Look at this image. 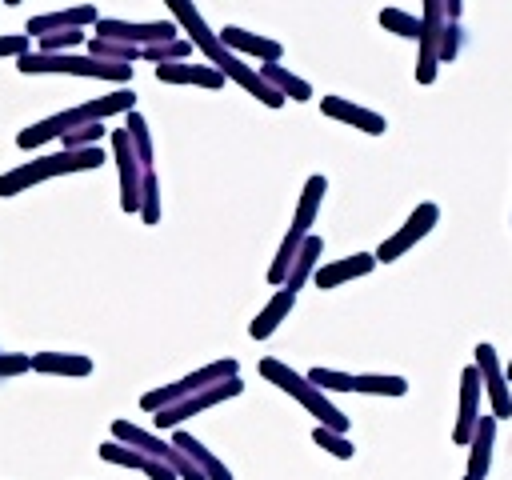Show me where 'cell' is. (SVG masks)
<instances>
[{
  "instance_id": "cell-1",
  "label": "cell",
  "mask_w": 512,
  "mask_h": 480,
  "mask_svg": "<svg viewBox=\"0 0 512 480\" xmlns=\"http://www.w3.org/2000/svg\"><path fill=\"white\" fill-rule=\"evenodd\" d=\"M164 4H168L172 20H176L180 36H188L192 48H200V56H204L212 68H220L232 84H240V88H244L248 96H256L264 108H284V104H288L252 64H244V56H236V52H228V48L220 44V32H212V28L204 24V16H200V8H196L192 0H164Z\"/></svg>"
},
{
  "instance_id": "cell-2",
  "label": "cell",
  "mask_w": 512,
  "mask_h": 480,
  "mask_svg": "<svg viewBox=\"0 0 512 480\" xmlns=\"http://www.w3.org/2000/svg\"><path fill=\"white\" fill-rule=\"evenodd\" d=\"M132 108H136V92H132V88H116V92H108V96L80 100V104H72V108H60V112H52V116H44V120L20 128V132H16V148H20V152H40L44 144L60 140V136L72 132V128L104 124L108 116H124V112H132Z\"/></svg>"
},
{
  "instance_id": "cell-3",
  "label": "cell",
  "mask_w": 512,
  "mask_h": 480,
  "mask_svg": "<svg viewBox=\"0 0 512 480\" xmlns=\"http://www.w3.org/2000/svg\"><path fill=\"white\" fill-rule=\"evenodd\" d=\"M104 164V148L92 144V148H56V152H40L32 160H20L16 168L0 172V200L8 196H20L44 180H56V176H68V172H92Z\"/></svg>"
},
{
  "instance_id": "cell-4",
  "label": "cell",
  "mask_w": 512,
  "mask_h": 480,
  "mask_svg": "<svg viewBox=\"0 0 512 480\" xmlns=\"http://www.w3.org/2000/svg\"><path fill=\"white\" fill-rule=\"evenodd\" d=\"M16 72L24 76H88V80H112L120 88H128L132 80V64H116V60H96L88 52H24L12 60Z\"/></svg>"
},
{
  "instance_id": "cell-5",
  "label": "cell",
  "mask_w": 512,
  "mask_h": 480,
  "mask_svg": "<svg viewBox=\"0 0 512 480\" xmlns=\"http://www.w3.org/2000/svg\"><path fill=\"white\" fill-rule=\"evenodd\" d=\"M260 376H264L268 384H276L280 392H288L308 416H316V424H324V428H332V432H348V416L328 400V392H320L308 376H300V372L288 368L284 360L264 356V360H260Z\"/></svg>"
},
{
  "instance_id": "cell-6",
  "label": "cell",
  "mask_w": 512,
  "mask_h": 480,
  "mask_svg": "<svg viewBox=\"0 0 512 480\" xmlns=\"http://www.w3.org/2000/svg\"><path fill=\"white\" fill-rule=\"evenodd\" d=\"M232 376H240V364H236L232 356H220V360H212V364H204V368H196V372H188V376H180V380H172V384L148 388V392L140 396V408H144L148 416H156L160 408H168V404H176V400H184V396H192V392H200V388H212V384H220V380H232Z\"/></svg>"
},
{
  "instance_id": "cell-7",
  "label": "cell",
  "mask_w": 512,
  "mask_h": 480,
  "mask_svg": "<svg viewBox=\"0 0 512 480\" xmlns=\"http://www.w3.org/2000/svg\"><path fill=\"white\" fill-rule=\"evenodd\" d=\"M112 440H120V444H128V448H140V452H148L152 460H164L180 480H204V472H200L172 440H164V436H156V432H148V428H140V424H132V420H112Z\"/></svg>"
},
{
  "instance_id": "cell-8",
  "label": "cell",
  "mask_w": 512,
  "mask_h": 480,
  "mask_svg": "<svg viewBox=\"0 0 512 480\" xmlns=\"http://www.w3.org/2000/svg\"><path fill=\"white\" fill-rule=\"evenodd\" d=\"M240 392H244V380H240V376L220 380V384H212V388H200V392H192V396H184V400L160 408V412L152 416V424H156V432H172V428H180L184 420H192V416H200V412H208V408H216V404H224V400H236Z\"/></svg>"
},
{
  "instance_id": "cell-9",
  "label": "cell",
  "mask_w": 512,
  "mask_h": 480,
  "mask_svg": "<svg viewBox=\"0 0 512 480\" xmlns=\"http://www.w3.org/2000/svg\"><path fill=\"white\" fill-rule=\"evenodd\" d=\"M92 36H104V40H124V44H136V48H148V44H164V40H176L180 28L176 20H116V16H100L92 24Z\"/></svg>"
},
{
  "instance_id": "cell-10",
  "label": "cell",
  "mask_w": 512,
  "mask_h": 480,
  "mask_svg": "<svg viewBox=\"0 0 512 480\" xmlns=\"http://www.w3.org/2000/svg\"><path fill=\"white\" fill-rule=\"evenodd\" d=\"M436 220H440V208H436L432 200L416 204V208L408 212V220H404L388 240H380V248L372 252V256H376V264H392V260H400L408 248H416V244L436 228Z\"/></svg>"
},
{
  "instance_id": "cell-11",
  "label": "cell",
  "mask_w": 512,
  "mask_h": 480,
  "mask_svg": "<svg viewBox=\"0 0 512 480\" xmlns=\"http://www.w3.org/2000/svg\"><path fill=\"white\" fill-rule=\"evenodd\" d=\"M472 364H476V372H480V388L488 392V412H492L496 420H508V416H512V384L504 380V364H500L496 348H492L488 340H480V344L472 348Z\"/></svg>"
},
{
  "instance_id": "cell-12",
  "label": "cell",
  "mask_w": 512,
  "mask_h": 480,
  "mask_svg": "<svg viewBox=\"0 0 512 480\" xmlns=\"http://www.w3.org/2000/svg\"><path fill=\"white\" fill-rule=\"evenodd\" d=\"M444 0H424V12H420V52H416V84H432L436 80V68H440V36H444Z\"/></svg>"
},
{
  "instance_id": "cell-13",
  "label": "cell",
  "mask_w": 512,
  "mask_h": 480,
  "mask_svg": "<svg viewBox=\"0 0 512 480\" xmlns=\"http://www.w3.org/2000/svg\"><path fill=\"white\" fill-rule=\"evenodd\" d=\"M108 140H112V160H116V176H120V208H124L128 216H136V212H140V184H144V168H140L136 148H132V140H128V132H124V128H112V132H108Z\"/></svg>"
},
{
  "instance_id": "cell-14",
  "label": "cell",
  "mask_w": 512,
  "mask_h": 480,
  "mask_svg": "<svg viewBox=\"0 0 512 480\" xmlns=\"http://www.w3.org/2000/svg\"><path fill=\"white\" fill-rule=\"evenodd\" d=\"M480 400H484V388H480V372H476V364H468L464 372H460V388H456V424H452V444H460V448H468V440H472V432H476V424H480Z\"/></svg>"
},
{
  "instance_id": "cell-15",
  "label": "cell",
  "mask_w": 512,
  "mask_h": 480,
  "mask_svg": "<svg viewBox=\"0 0 512 480\" xmlns=\"http://www.w3.org/2000/svg\"><path fill=\"white\" fill-rule=\"evenodd\" d=\"M220 44H224L228 52H236V56L260 60V64H280V56H284V44H280V40L260 36V32H248V28H240V24H224V28H220Z\"/></svg>"
},
{
  "instance_id": "cell-16",
  "label": "cell",
  "mask_w": 512,
  "mask_h": 480,
  "mask_svg": "<svg viewBox=\"0 0 512 480\" xmlns=\"http://www.w3.org/2000/svg\"><path fill=\"white\" fill-rule=\"evenodd\" d=\"M100 20V12H96V4H72V8H56V12H40V16H32L28 24H24V32L32 36V40H40V36H48V32H68V28H92Z\"/></svg>"
},
{
  "instance_id": "cell-17",
  "label": "cell",
  "mask_w": 512,
  "mask_h": 480,
  "mask_svg": "<svg viewBox=\"0 0 512 480\" xmlns=\"http://www.w3.org/2000/svg\"><path fill=\"white\" fill-rule=\"evenodd\" d=\"M320 112L328 120H340V124H348L356 132H368V136H384V128H388V120L380 112H372L364 104H352L348 96H320Z\"/></svg>"
},
{
  "instance_id": "cell-18",
  "label": "cell",
  "mask_w": 512,
  "mask_h": 480,
  "mask_svg": "<svg viewBox=\"0 0 512 480\" xmlns=\"http://www.w3.org/2000/svg\"><path fill=\"white\" fill-rule=\"evenodd\" d=\"M100 460H108V464H116V468H132V472H144L148 480H180L164 460H152L148 452H140V448H128V444H120V440H104L100 444Z\"/></svg>"
},
{
  "instance_id": "cell-19",
  "label": "cell",
  "mask_w": 512,
  "mask_h": 480,
  "mask_svg": "<svg viewBox=\"0 0 512 480\" xmlns=\"http://www.w3.org/2000/svg\"><path fill=\"white\" fill-rule=\"evenodd\" d=\"M156 80L160 84H188V88H224L228 76L220 68H212L208 60L204 64H188V60H172V64H156Z\"/></svg>"
},
{
  "instance_id": "cell-20",
  "label": "cell",
  "mask_w": 512,
  "mask_h": 480,
  "mask_svg": "<svg viewBox=\"0 0 512 480\" xmlns=\"http://www.w3.org/2000/svg\"><path fill=\"white\" fill-rule=\"evenodd\" d=\"M376 268V256L372 252H352V256H336V260H328V264H320L316 272H312V284L316 288H340V284H348V280H360V276H368Z\"/></svg>"
},
{
  "instance_id": "cell-21",
  "label": "cell",
  "mask_w": 512,
  "mask_h": 480,
  "mask_svg": "<svg viewBox=\"0 0 512 480\" xmlns=\"http://www.w3.org/2000/svg\"><path fill=\"white\" fill-rule=\"evenodd\" d=\"M296 308V292L292 288H276L272 296H268V304L252 316V324H248V336L252 340H268L284 320H288V312Z\"/></svg>"
},
{
  "instance_id": "cell-22",
  "label": "cell",
  "mask_w": 512,
  "mask_h": 480,
  "mask_svg": "<svg viewBox=\"0 0 512 480\" xmlns=\"http://www.w3.org/2000/svg\"><path fill=\"white\" fill-rule=\"evenodd\" d=\"M172 444H176V448H180V452H184V456H188V460H192V464L204 472V480H232V468H228V464H224V460H220L212 448H204V444H200L192 432L172 428Z\"/></svg>"
},
{
  "instance_id": "cell-23",
  "label": "cell",
  "mask_w": 512,
  "mask_h": 480,
  "mask_svg": "<svg viewBox=\"0 0 512 480\" xmlns=\"http://www.w3.org/2000/svg\"><path fill=\"white\" fill-rule=\"evenodd\" d=\"M492 444H496V416L488 412V416H480V424H476V432L468 440V472L464 476H472V480H484L488 476V468H492Z\"/></svg>"
},
{
  "instance_id": "cell-24",
  "label": "cell",
  "mask_w": 512,
  "mask_h": 480,
  "mask_svg": "<svg viewBox=\"0 0 512 480\" xmlns=\"http://www.w3.org/2000/svg\"><path fill=\"white\" fill-rule=\"evenodd\" d=\"M324 192H328V176H308L304 180V188H300V200H296V212H292V224L288 228H296V232H312V220H316V212H320V204H324Z\"/></svg>"
},
{
  "instance_id": "cell-25",
  "label": "cell",
  "mask_w": 512,
  "mask_h": 480,
  "mask_svg": "<svg viewBox=\"0 0 512 480\" xmlns=\"http://www.w3.org/2000/svg\"><path fill=\"white\" fill-rule=\"evenodd\" d=\"M320 256H324V240L316 232H308L304 244H300V252H296V260H292V268H288V276H284V288L300 292L312 280V272L320 268Z\"/></svg>"
},
{
  "instance_id": "cell-26",
  "label": "cell",
  "mask_w": 512,
  "mask_h": 480,
  "mask_svg": "<svg viewBox=\"0 0 512 480\" xmlns=\"http://www.w3.org/2000/svg\"><path fill=\"white\" fill-rule=\"evenodd\" d=\"M32 372H44V376H88L92 360L84 352H32Z\"/></svg>"
},
{
  "instance_id": "cell-27",
  "label": "cell",
  "mask_w": 512,
  "mask_h": 480,
  "mask_svg": "<svg viewBox=\"0 0 512 480\" xmlns=\"http://www.w3.org/2000/svg\"><path fill=\"white\" fill-rule=\"evenodd\" d=\"M256 72H260V76H264V80H268V84H272V88H276V92H280L284 100H296V104L312 100V84H308L304 76L288 72L284 64H260Z\"/></svg>"
},
{
  "instance_id": "cell-28",
  "label": "cell",
  "mask_w": 512,
  "mask_h": 480,
  "mask_svg": "<svg viewBox=\"0 0 512 480\" xmlns=\"http://www.w3.org/2000/svg\"><path fill=\"white\" fill-rule=\"evenodd\" d=\"M300 244H304V232L288 228L284 240H280V248H276V256H272V264H268V284H272V288H284V276H288V268H292V260H296V252H300Z\"/></svg>"
},
{
  "instance_id": "cell-29",
  "label": "cell",
  "mask_w": 512,
  "mask_h": 480,
  "mask_svg": "<svg viewBox=\"0 0 512 480\" xmlns=\"http://www.w3.org/2000/svg\"><path fill=\"white\" fill-rule=\"evenodd\" d=\"M356 392L364 396H404L408 380L396 372H356Z\"/></svg>"
},
{
  "instance_id": "cell-30",
  "label": "cell",
  "mask_w": 512,
  "mask_h": 480,
  "mask_svg": "<svg viewBox=\"0 0 512 480\" xmlns=\"http://www.w3.org/2000/svg\"><path fill=\"white\" fill-rule=\"evenodd\" d=\"M124 132H128V140H132V148H136L140 168L148 172V168H152V132H148V120H144L136 108L124 112Z\"/></svg>"
},
{
  "instance_id": "cell-31",
  "label": "cell",
  "mask_w": 512,
  "mask_h": 480,
  "mask_svg": "<svg viewBox=\"0 0 512 480\" xmlns=\"http://www.w3.org/2000/svg\"><path fill=\"white\" fill-rule=\"evenodd\" d=\"M188 52H192V40L188 36H176V40L140 48V60H148V64H172V60H188Z\"/></svg>"
},
{
  "instance_id": "cell-32",
  "label": "cell",
  "mask_w": 512,
  "mask_h": 480,
  "mask_svg": "<svg viewBox=\"0 0 512 480\" xmlns=\"http://www.w3.org/2000/svg\"><path fill=\"white\" fill-rule=\"evenodd\" d=\"M148 228L152 224H160V176H156V168H148L144 172V184H140V212H136Z\"/></svg>"
},
{
  "instance_id": "cell-33",
  "label": "cell",
  "mask_w": 512,
  "mask_h": 480,
  "mask_svg": "<svg viewBox=\"0 0 512 480\" xmlns=\"http://www.w3.org/2000/svg\"><path fill=\"white\" fill-rule=\"evenodd\" d=\"M312 444L324 448V452L336 456V460H352V456H356V444L348 440V432H332V428H324V424L312 428Z\"/></svg>"
},
{
  "instance_id": "cell-34",
  "label": "cell",
  "mask_w": 512,
  "mask_h": 480,
  "mask_svg": "<svg viewBox=\"0 0 512 480\" xmlns=\"http://www.w3.org/2000/svg\"><path fill=\"white\" fill-rule=\"evenodd\" d=\"M380 28L392 32V36L416 40V36H420V16H412V12H404V8H380Z\"/></svg>"
},
{
  "instance_id": "cell-35",
  "label": "cell",
  "mask_w": 512,
  "mask_h": 480,
  "mask_svg": "<svg viewBox=\"0 0 512 480\" xmlns=\"http://www.w3.org/2000/svg\"><path fill=\"white\" fill-rule=\"evenodd\" d=\"M88 36H92V32H84V28L48 32V36H40V40H36V52H80V48L88 44Z\"/></svg>"
},
{
  "instance_id": "cell-36",
  "label": "cell",
  "mask_w": 512,
  "mask_h": 480,
  "mask_svg": "<svg viewBox=\"0 0 512 480\" xmlns=\"http://www.w3.org/2000/svg\"><path fill=\"white\" fill-rule=\"evenodd\" d=\"M320 392H356V372H340V368H308L304 372Z\"/></svg>"
},
{
  "instance_id": "cell-37",
  "label": "cell",
  "mask_w": 512,
  "mask_h": 480,
  "mask_svg": "<svg viewBox=\"0 0 512 480\" xmlns=\"http://www.w3.org/2000/svg\"><path fill=\"white\" fill-rule=\"evenodd\" d=\"M104 136H108L104 124H84V128L64 132V136H60V148H92V144H100Z\"/></svg>"
},
{
  "instance_id": "cell-38",
  "label": "cell",
  "mask_w": 512,
  "mask_h": 480,
  "mask_svg": "<svg viewBox=\"0 0 512 480\" xmlns=\"http://www.w3.org/2000/svg\"><path fill=\"white\" fill-rule=\"evenodd\" d=\"M460 48H464V28H460V20H448L444 24V36H440V64L444 60H456Z\"/></svg>"
},
{
  "instance_id": "cell-39",
  "label": "cell",
  "mask_w": 512,
  "mask_h": 480,
  "mask_svg": "<svg viewBox=\"0 0 512 480\" xmlns=\"http://www.w3.org/2000/svg\"><path fill=\"white\" fill-rule=\"evenodd\" d=\"M24 372H32V356L28 352H0V380L24 376Z\"/></svg>"
},
{
  "instance_id": "cell-40",
  "label": "cell",
  "mask_w": 512,
  "mask_h": 480,
  "mask_svg": "<svg viewBox=\"0 0 512 480\" xmlns=\"http://www.w3.org/2000/svg\"><path fill=\"white\" fill-rule=\"evenodd\" d=\"M32 36L28 32H0V56H8V60H16V56H24V52H32V44H28Z\"/></svg>"
},
{
  "instance_id": "cell-41",
  "label": "cell",
  "mask_w": 512,
  "mask_h": 480,
  "mask_svg": "<svg viewBox=\"0 0 512 480\" xmlns=\"http://www.w3.org/2000/svg\"><path fill=\"white\" fill-rule=\"evenodd\" d=\"M460 12H464V0H444V16L448 20H460Z\"/></svg>"
},
{
  "instance_id": "cell-42",
  "label": "cell",
  "mask_w": 512,
  "mask_h": 480,
  "mask_svg": "<svg viewBox=\"0 0 512 480\" xmlns=\"http://www.w3.org/2000/svg\"><path fill=\"white\" fill-rule=\"evenodd\" d=\"M504 380H508V384H512V360H508V364H504Z\"/></svg>"
},
{
  "instance_id": "cell-43",
  "label": "cell",
  "mask_w": 512,
  "mask_h": 480,
  "mask_svg": "<svg viewBox=\"0 0 512 480\" xmlns=\"http://www.w3.org/2000/svg\"><path fill=\"white\" fill-rule=\"evenodd\" d=\"M0 4H12V8H16V4H20V0H0Z\"/></svg>"
},
{
  "instance_id": "cell-44",
  "label": "cell",
  "mask_w": 512,
  "mask_h": 480,
  "mask_svg": "<svg viewBox=\"0 0 512 480\" xmlns=\"http://www.w3.org/2000/svg\"><path fill=\"white\" fill-rule=\"evenodd\" d=\"M464 480H472V476H464Z\"/></svg>"
}]
</instances>
